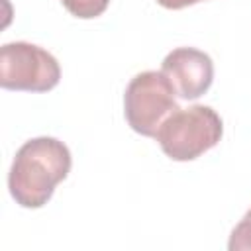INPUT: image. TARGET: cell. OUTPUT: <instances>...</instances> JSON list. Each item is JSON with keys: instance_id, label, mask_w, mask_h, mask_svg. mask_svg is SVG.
Returning a JSON list of instances; mask_svg holds the SVG:
<instances>
[{"instance_id": "cell-1", "label": "cell", "mask_w": 251, "mask_h": 251, "mask_svg": "<svg viewBox=\"0 0 251 251\" xmlns=\"http://www.w3.org/2000/svg\"><path fill=\"white\" fill-rule=\"evenodd\" d=\"M71 171V151L55 137H33L25 141L10 167L8 188L24 208H41L53 196L55 186Z\"/></svg>"}, {"instance_id": "cell-2", "label": "cell", "mask_w": 251, "mask_h": 251, "mask_svg": "<svg viewBox=\"0 0 251 251\" xmlns=\"http://www.w3.org/2000/svg\"><path fill=\"white\" fill-rule=\"evenodd\" d=\"M224 133L222 118L204 104L178 108L159 127L157 141L173 161H192L212 149Z\"/></svg>"}, {"instance_id": "cell-3", "label": "cell", "mask_w": 251, "mask_h": 251, "mask_svg": "<svg viewBox=\"0 0 251 251\" xmlns=\"http://www.w3.org/2000/svg\"><path fill=\"white\" fill-rule=\"evenodd\" d=\"M175 86L163 71L135 75L124 94V114L129 127L141 135L155 137L161 124L178 110Z\"/></svg>"}, {"instance_id": "cell-4", "label": "cell", "mask_w": 251, "mask_h": 251, "mask_svg": "<svg viewBox=\"0 0 251 251\" xmlns=\"http://www.w3.org/2000/svg\"><path fill=\"white\" fill-rule=\"evenodd\" d=\"M61 67L57 59L27 41L4 43L0 49V86L8 90L47 92L57 86Z\"/></svg>"}, {"instance_id": "cell-5", "label": "cell", "mask_w": 251, "mask_h": 251, "mask_svg": "<svg viewBox=\"0 0 251 251\" xmlns=\"http://www.w3.org/2000/svg\"><path fill=\"white\" fill-rule=\"evenodd\" d=\"M175 92L184 100L200 98L214 80V63L208 53L194 47H176L163 59L161 69Z\"/></svg>"}, {"instance_id": "cell-6", "label": "cell", "mask_w": 251, "mask_h": 251, "mask_svg": "<svg viewBox=\"0 0 251 251\" xmlns=\"http://www.w3.org/2000/svg\"><path fill=\"white\" fill-rule=\"evenodd\" d=\"M61 2L73 16L82 20L100 16L110 4V0H61Z\"/></svg>"}, {"instance_id": "cell-7", "label": "cell", "mask_w": 251, "mask_h": 251, "mask_svg": "<svg viewBox=\"0 0 251 251\" xmlns=\"http://www.w3.org/2000/svg\"><path fill=\"white\" fill-rule=\"evenodd\" d=\"M229 251H251V210L245 212L241 222L233 227L229 241H227Z\"/></svg>"}, {"instance_id": "cell-8", "label": "cell", "mask_w": 251, "mask_h": 251, "mask_svg": "<svg viewBox=\"0 0 251 251\" xmlns=\"http://www.w3.org/2000/svg\"><path fill=\"white\" fill-rule=\"evenodd\" d=\"M196 2H202V0H157V4H161L163 8H169V10H180V8L192 6Z\"/></svg>"}]
</instances>
